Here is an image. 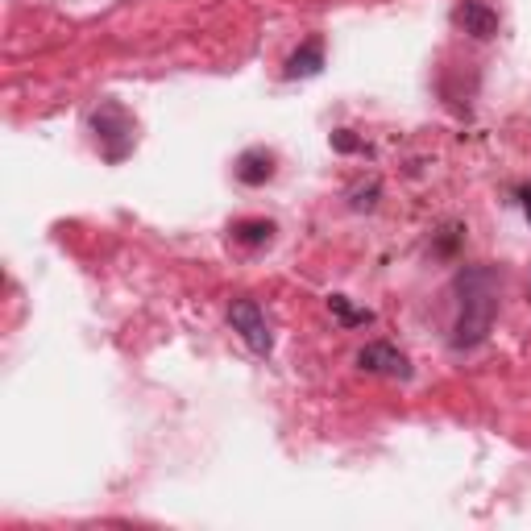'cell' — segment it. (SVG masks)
<instances>
[{
  "label": "cell",
  "mask_w": 531,
  "mask_h": 531,
  "mask_svg": "<svg viewBox=\"0 0 531 531\" xmlns=\"http://www.w3.org/2000/svg\"><path fill=\"white\" fill-rule=\"evenodd\" d=\"M498 316V274L490 266H469L457 274V349H473L490 337Z\"/></svg>",
  "instance_id": "6da1fadb"
},
{
  "label": "cell",
  "mask_w": 531,
  "mask_h": 531,
  "mask_svg": "<svg viewBox=\"0 0 531 531\" xmlns=\"http://www.w3.org/2000/svg\"><path fill=\"white\" fill-rule=\"evenodd\" d=\"M92 129H96V142L108 162H121L133 150V121L121 104H100L92 117Z\"/></svg>",
  "instance_id": "7a4b0ae2"
},
{
  "label": "cell",
  "mask_w": 531,
  "mask_h": 531,
  "mask_svg": "<svg viewBox=\"0 0 531 531\" xmlns=\"http://www.w3.org/2000/svg\"><path fill=\"white\" fill-rule=\"evenodd\" d=\"M229 320H233V328L241 332V341L249 349H254V353H270V324H266L262 307L254 299H237L229 307Z\"/></svg>",
  "instance_id": "3957f363"
},
{
  "label": "cell",
  "mask_w": 531,
  "mask_h": 531,
  "mask_svg": "<svg viewBox=\"0 0 531 531\" xmlns=\"http://www.w3.org/2000/svg\"><path fill=\"white\" fill-rule=\"evenodd\" d=\"M357 366L366 374H386V378H411V361L386 341H374L357 353Z\"/></svg>",
  "instance_id": "277c9868"
},
{
  "label": "cell",
  "mask_w": 531,
  "mask_h": 531,
  "mask_svg": "<svg viewBox=\"0 0 531 531\" xmlns=\"http://www.w3.org/2000/svg\"><path fill=\"white\" fill-rule=\"evenodd\" d=\"M453 25H457V30H465L469 38L490 42L498 34V13L486 5V0H461V5L453 9Z\"/></svg>",
  "instance_id": "5b68a950"
},
{
  "label": "cell",
  "mask_w": 531,
  "mask_h": 531,
  "mask_svg": "<svg viewBox=\"0 0 531 531\" xmlns=\"http://www.w3.org/2000/svg\"><path fill=\"white\" fill-rule=\"evenodd\" d=\"M320 67H324V42L320 38H307L291 59H287V79H307V75H320Z\"/></svg>",
  "instance_id": "8992f818"
},
{
  "label": "cell",
  "mask_w": 531,
  "mask_h": 531,
  "mask_svg": "<svg viewBox=\"0 0 531 531\" xmlns=\"http://www.w3.org/2000/svg\"><path fill=\"white\" fill-rule=\"evenodd\" d=\"M270 175H274V158H270L266 150H245V154L237 158V179H241V183L262 187Z\"/></svg>",
  "instance_id": "52a82bcc"
},
{
  "label": "cell",
  "mask_w": 531,
  "mask_h": 531,
  "mask_svg": "<svg viewBox=\"0 0 531 531\" xmlns=\"http://www.w3.org/2000/svg\"><path fill=\"white\" fill-rule=\"evenodd\" d=\"M270 233H274L270 220H241V225H233V237L245 245H262V241H270Z\"/></svg>",
  "instance_id": "ba28073f"
},
{
  "label": "cell",
  "mask_w": 531,
  "mask_h": 531,
  "mask_svg": "<svg viewBox=\"0 0 531 531\" xmlns=\"http://www.w3.org/2000/svg\"><path fill=\"white\" fill-rule=\"evenodd\" d=\"M332 307H337V312H341L349 324H366V320H370V312H353V307L345 303V295H332Z\"/></svg>",
  "instance_id": "9c48e42d"
},
{
  "label": "cell",
  "mask_w": 531,
  "mask_h": 531,
  "mask_svg": "<svg viewBox=\"0 0 531 531\" xmlns=\"http://www.w3.org/2000/svg\"><path fill=\"white\" fill-rule=\"evenodd\" d=\"M523 208H527V216H531V187H523Z\"/></svg>",
  "instance_id": "30bf717a"
}]
</instances>
